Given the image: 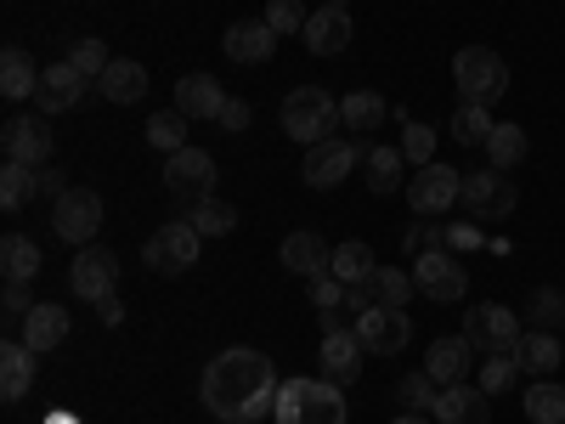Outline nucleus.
Wrapping results in <instances>:
<instances>
[{"mask_svg":"<svg viewBox=\"0 0 565 424\" xmlns=\"http://www.w3.org/2000/svg\"><path fill=\"white\" fill-rule=\"evenodd\" d=\"M277 391H282L277 368L255 346L215 351V362L204 368V380H199V396H204V407L221 424H260V418H271L277 413Z\"/></svg>","mask_w":565,"mask_h":424,"instance_id":"obj_1","label":"nucleus"},{"mask_svg":"<svg viewBox=\"0 0 565 424\" xmlns=\"http://www.w3.org/2000/svg\"><path fill=\"white\" fill-rule=\"evenodd\" d=\"M277 119H282V130H289L300 148H317V141H334L340 136V97H328L322 85H295L289 97H282V108H277Z\"/></svg>","mask_w":565,"mask_h":424,"instance_id":"obj_2","label":"nucleus"},{"mask_svg":"<svg viewBox=\"0 0 565 424\" xmlns=\"http://www.w3.org/2000/svg\"><path fill=\"white\" fill-rule=\"evenodd\" d=\"M277 424H351V402L334 380H289L277 391Z\"/></svg>","mask_w":565,"mask_h":424,"instance_id":"obj_3","label":"nucleus"},{"mask_svg":"<svg viewBox=\"0 0 565 424\" xmlns=\"http://www.w3.org/2000/svg\"><path fill=\"white\" fill-rule=\"evenodd\" d=\"M452 85H458V103H503L509 91V63L498 52H487V45H463V52L452 57Z\"/></svg>","mask_w":565,"mask_h":424,"instance_id":"obj_4","label":"nucleus"},{"mask_svg":"<svg viewBox=\"0 0 565 424\" xmlns=\"http://www.w3.org/2000/svg\"><path fill=\"white\" fill-rule=\"evenodd\" d=\"M108 210H103V193H90V187H68V193L52 204V232L63 244L85 250V244H97V232H103Z\"/></svg>","mask_w":565,"mask_h":424,"instance_id":"obj_5","label":"nucleus"},{"mask_svg":"<svg viewBox=\"0 0 565 424\" xmlns=\"http://www.w3.org/2000/svg\"><path fill=\"white\" fill-rule=\"evenodd\" d=\"M463 199V176L452 170V165H424V170H413V181H407V204H413V215H424V221H441L452 204Z\"/></svg>","mask_w":565,"mask_h":424,"instance_id":"obj_6","label":"nucleus"},{"mask_svg":"<svg viewBox=\"0 0 565 424\" xmlns=\"http://www.w3.org/2000/svg\"><path fill=\"white\" fill-rule=\"evenodd\" d=\"M521 335H526V328H521V317H514L509 306H469L463 311V340L469 346H476V351H487V357H503V351H514V346H521Z\"/></svg>","mask_w":565,"mask_h":424,"instance_id":"obj_7","label":"nucleus"},{"mask_svg":"<svg viewBox=\"0 0 565 424\" xmlns=\"http://www.w3.org/2000/svg\"><path fill=\"white\" fill-rule=\"evenodd\" d=\"M356 165H367V148L356 136H334V141H317V148H306V187H317V193H328V187H340Z\"/></svg>","mask_w":565,"mask_h":424,"instance_id":"obj_8","label":"nucleus"},{"mask_svg":"<svg viewBox=\"0 0 565 424\" xmlns=\"http://www.w3.org/2000/svg\"><path fill=\"white\" fill-rule=\"evenodd\" d=\"M413 283H418V295H430L436 306H452V300L469 295V272L452 250H424L413 261Z\"/></svg>","mask_w":565,"mask_h":424,"instance_id":"obj_9","label":"nucleus"},{"mask_svg":"<svg viewBox=\"0 0 565 424\" xmlns=\"http://www.w3.org/2000/svg\"><path fill=\"white\" fill-rule=\"evenodd\" d=\"M68 289H74L79 300H90V306H103V300L119 289V255H114L108 244H85V250L74 255V266H68Z\"/></svg>","mask_w":565,"mask_h":424,"instance_id":"obj_10","label":"nucleus"},{"mask_svg":"<svg viewBox=\"0 0 565 424\" xmlns=\"http://www.w3.org/2000/svg\"><path fill=\"white\" fill-rule=\"evenodd\" d=\"M215 159L204 153V148H181V153H170V165H164V187H170V199L175 204H199V199H215Z\"/></svg>","mask_w":565,"mask_h":424,"instance_id":"obj_11","label":"nucleus"},{"mask_svg":"<svg viewBox=\"0 0 565 424\" xmlns=\"http://www.w3.org/2000/svg\"><path fill=\"white\" fill-rule=\"evenodd\" d=\"M514 181H509V170H469L463 176V210L469 215H481V221H503V215H514Z\"/></svg>","mask_w":565,"mask_h":424,"instance_id":"obj_12","label":"nucleus"},{"mask_svg":"<svg viewBox=\"0 0 565 424\" xmlns=\"http://www.w3.org/2000/svg\"><path fill=\"white\" fill-rule=\"evenodd\" d=\"M199 232H193V221H170V226H159L153 232V239L148 244H141V261H148L153 272H186V266H193L199 261Z\"/></svg>","mask_w":565,"mask_h":424,"instance_id":"obj_13","label":"nucleus"},{"mask_svg":"<svg viewBox=\"0 0 565 424\" xmlns=\"http://www.w3.org/2000/svg\"><path fill=\"white\" fill-rule=\"evenodd\" d=\"M356 340H362L373 357H396V351H407V340H413V322H407L402 306H373V311L356 317Z\"/></svg>","mask_w":565,"mask_h":424,"instance_id":"obj_14","label":"nucleus"},{"mask_svg":"<svg viewBox=\"0 0 565 424\" xmlns=\"http://www.w3.org/2000/svg\"><path fill=\"white\" fill-rule=\"evenodd\" d=\"M0 148H7V159L12 165H29V170H40L45 159H52V125L45 119H29V114H18V119H7V130H0Z\"/></svg>","mask_w":565,"mask_h":424,"instance_id":"obj_15","label":"nucleus"},{"mask_svg":"<svg viewBox=\"0 0 565 424\" xmlns=\"http://www.w3.org/2000/svg\"><path fill=\"white\" fill-rule=\"evenodd\" d=\"M362 357H367V346L356 340V328H334V335H322V351H317L322 380H334L340 391H351L362 380Z\"/></svg>","mask_w":565,"mask_h":424,"instance_id":"obj_16","label":"nucleus"},{"mask_svg":"<svg viewBox=\"0 0 565 424\" xmlns=\"http://www.w3.org/2000/svg\"><path fill=\"white\" fill-rule=\"evenodd\" d=\"M85 74L63 57V63H52V68H40V85H34V108L40 114H68V108H79V97H85Z\"/></svg>","mask_w":565,"mask_h":424,"instance_id":"obj_17","label":"nucleus"},{"mask_svg":"<svg viewBox=\"0 0 565 424\" xmlns=\"http://www.w3.org/2000/svg\"><path fill=\"white\" fill-rule=\"evenodd\" d=\"M221 52H226V63L255 68V63H266V57L277 52V29H271L266 18H244V23H232V29L221 34Z\"/></svg>","mask_w":565,"mask_h":424,"instance_id":"obj_18","label":"nucleus"},{"mask_svg":"<svg viewBox=\"0 0 565 424\" xmlns=\"http://www.w3.org/2000/svg\"><path fill=\"white\" fill-rule=\"evenodd\" d=\"M469 368H476V346H469L463 335H447V340H436L430 351H424V373H430L441 391L447 385H463Z\"/></svg>","mask_w":565,"mask_h":424,"instance_id":"obj_19","label":"nucleus"},{"mask_svg":"<svg viewBox=\"0 0 565 424\" xmlns=\"http://www.w3.org/2000/svg\"><path fill=\"white\" fill-rule=\"evenodd\" d=\"M300 40H306L311 57H340V52H351V12H334V7L311 12L306 29H300Z\"/></svg>","mask_w":565,"mask_h":424,"instance_id":"obj_20","label":"nucleus"},{"mask_svg":"<svg viewBox=\"0 0 565 424\" xmlns=\"http://www.w3.org/2000/svg\"><path fill=\"white\" fill-rule=\"evenodd\" d=\"M221 108H226V91H221L215 74L175 80V114H186V119H221Z\"/></svg>","mask_w":565,"mask_h":424,"instance_id":"obj_21","label":"nucleus"},{"mask_svg":"<svg viewBox=\"0 0 565 424\" xmlns=\"http://www.w3.org/2000/svg\"><path fill=\"white\" fill-rule=\"evenodd\" d=\"M97 97H103V103H114V108L141 103V97H148V68L130 63V57H114V63L103 68V80H97Z\"/></svg>","mask_w":565,"mask_h":424,"instance_id":"obj_22","label":"nucleus"},{"mask_svg":"<svg viewBox=\"0 0 565 424\" xmlns=\"http://www.w3.org/2000/svg\"><path fill=\"white\" fill-rule=\"evenodd\" d=\"M277 261L289 266L295 277H328V266H334V250H328L317 232H289L277 250Z\"/></svg>","mask_w":565,"mask_h":424,"instance_id":"obj_23","label":"nucleus"},{"mask_svg":"<svg viewBox=\"0 0 565 424\" xmlns=\"http://www.w3.org/2000/svg\"><path fill=\"white\" fill-rule=\"evenodd\" d=\"M441 424H492V396L481 385H447L436 402Z\"/></svg>","mask_w":565,"mask_h":424,"instance_id":"obj_24","label":"nucleus"},{"mask_svg":"<svg viewBox=\"0 0 565 424\" xmlns=\"http://www.w3.org/2000/svg\"><path fill=\"white\" fill-rule=\"evenodd\" d=\"M514 362H521V373H532V380H548L565 362V346L548 328H532V335H521V346H514Z\"/></svg>","mask_w":565,"mask_h":424,"instance_id":"obj_25","label":"nucleus"},{"mask_svg":"<svg viewBox=\"0 0 565 424\" xmlns=\"http://www.w3.org/2000/svg\"><path fill=\"white\" fill-rule=\"evenodd\" d=\"M68 340V311L63 306H34L29 317H23V346L40 357V351H57Z\"/></svg>","mask_w":565,"mask_h":424,"instance_id":"obj_26","label":"nucleus"},{"mask_svg":"<svg viewBox=\"0 0 565 424\" xmlns=\"http://www.w3.org/2000/svg\"><path fill=\"white\" fill-rule=\"evenodd\" d=\"M29 385H34V351L7 340L0 346V396L18 402V396H29Z\"/></svg>","mask_w":565,"mask_h":424,"instance_id":"obj_27","label":"nucleus"},{"mask_svg":"<svg viewBox=\"0 0 565 424\" xmlns=\"http://www.w3.org/2000/svg\"><path fill=\"white\" fill-rule=\"evenodd\" d=\"M526 153H532V141H526L521 125H492V136H487V165L492 170H521Z\"/></svg>","mask_w":565,"mask_h":424,"instance_id":"obj_28","label":"nucleus"},{"mask_svg":"<svg viewBox=\"0 0 565 424\" xmlns=\"http://www.w3.org/2000/svg\"><path fill=\"white\" fill-rule=\"evenodd\" d=\"M34 85H40V68L29 63V52L23 45H7V57H0V91L12 103H23V97H34Z\"/></svg>","mask_w":565,"mask_h":424,"instance_id":"obj_29","label":"nucleus"},{"mask_svg":"<svg viewBox=\"0 0 565 424\" xmlns=\"http://www.w3.org/2000/svg\"><path fill=\"white\" fill-rule=\"evenodd\" d=\"M340 119L351 125V136H367L385 125V97L380 91H351V97H340Z\"/></svg>","mask_w":565,"mask_h":424,"instance_id":"obj_30","label":"nucleus"},{"mask_svg":"<svg viewBox=\"0 0 565 424\" xmlns=\"http://www.w3.org/2000/svg\"><path fill=\"white\" fill-rule=\"evenodd\" d=\"M402 165H407V153L402 148H385V141H380V148H367V193H396V187H402Z\"/></svg>","mask_w":565,"mask_h":424,"instance_id":"obj_31","label":"nucleus"},{"mask_svg":"<svg viewBox=\"0 0 565 424\" xmlns=\"http://www.w3.org/2000/svg\"><path fill=\"white\" fill-rule=\"evenodd\" d=\"M328 272H334V277L345 283V289H351V283H373L380 261H373V250H367L362 239H345V244L334 250V266H328Z\"/></svg>","mask_w":565,"mask_h":424,"instance_id":"obj_32","label":"nucleus"},{"mask_svg":"<svg viewBox=\"0 0 565 424\" xmlns=\"http://www.w3.org/2000/svg\"><path fill=\"white\" fill-rule=\"evenodd\" d=\"M0 272H7V283L40 277V250H34V239H23V232H7V244H0Z\"/></svg>","mask_w":565,"mask_h":424,"instance_id":"obj_33","label":"nucleus"},{"mask_svg":"<svg viewBox=\"0 0 565 424\" xmlns=\"http://www.w3.org/2000/svg\"><path fill=\"white\" fill-rule=\"evenodd\" d=\"M186 221H193L199 239H226V232L238 226V210L221 204V199H199V204H186Z\"/></svg>","mask_w":565,"mask_h":424,"instance_id":"obj_34","label":"nucleus"},{"mask_svg":"<svg viewBox=\"0 0 565 424\" xmlns=\"http://www.w3.org/2000/svg\"><path fill=\"white\" fill-rule=\"evenodd\" d=\"M452 141L458 148H487V136H492V114L481 108V103H458V114H452Z\"/></svg>","mask_w":565,"mask_h":424,"instance_id":"obj_35","label":"nucleus"},{"mask_svg":"<svg viewBox=\"0 0 565 424\" xmlns=\"http://www.w3.org/2000/svg\"><path fill=\"white\" fill-rule=\"evenodd\" d=\"M526 418H532V424H565V385L532 380V391H526Z\"/></svg>","mask_w":565,"mask_h":424,"instance_id":"obj_36","label":"nucleus"},{"mask_svg":"<svg viewBox=\"0 0 565 424\" xmlns=\"http://www.w3.org/2000/svg\"><path fill=\"white\" fill-rule=\"evenodd\" d=\"M186 125H193L186 114L164 108V114H153V119H148V141H153L159 153H181V148H193V141H186Z\"/></svg>","mask_w":565,"mask_h":424,"instance_id":"obj_37","label":"nucleus"},{"mask_svg":"<svg viewBox=\"0 0 565 424\" xmlns=\"http://www.w3.org/2000/svg\"><path fill=\"white\" fill-rule=\"evenodd\" d=\"M396 396H402V407L407 413H436V402H441V385L430 380V373H402V385H396Z\"/></svg>","mask_w":565,"mask_h":424,"instance_id":"obj_38","label":"nucleus"},{"mask_svg":"<svg viewBox=\"0 0 565 424\" xmlns=\"http://www.w3.org/2000/svg\"><path fill=\"white\" fill-rule=\"evenodd\" d=\"M34 193H40V187H34V170L7 159V170H0V210H23Z\"/></svg>","mask_w":565,"mask_h":424,"instance_id":"obj_39","label":"nucleus"},{"mask_svg":"<svg viewBox=\"0 0 565 424\" xmlns=\"http://www.w3.org/2000/svg\"><path fill=\"white\" fill-rule=\"evenodd\" d=\"M402 119V153H407V165H436V130L430 125H413L407 114H396Z\"/></svg>","mask_w":565,"mask_h":424,"instance_id":"obj_40","label":"nucleus"},{"mask_svg":"<svg viewBox=\"0 0 565 424\" xmlns=\"http://www.w3.org/2000/svg\"><path fill=\"white\" fill-rule=\"evenodd\" d=\"M413 289H418V283L402 266H380V272H373V295H380V306H407Z\"/></svg>","mask_w":565,"mask_h":424,"instance_id":"obj_41","label":"nucleus"},{"mask_svg":"<svg viewBox=\"0 0 565 424\" xmlns=\"http://www.w3.org/2000/svg\"><path fill=\"white\" fill-rule=\"evenodd\" d=\"M68 63H74L85 80H103V68H108L114 57H108V45H103L97 34H79V40H74V52H68Z\"/></svg>","mask_w":565,"mask_h":424,"instance_id":"obj_42","label":"nucleus"},{"mask_svg":"<svg viewBox=\"0 0 565 424\" xmlns=\"http://www.w3.org/2000/svg\"><path fill=\"white\" fill-rule=\"evenodd\" d=\"M514 380H521V362H514V351H503V357H487V362H481V391H487V396H503Z\"/></svg>","mask_w":565,"mask_h":424,"instance_id":"obj_43","label":"nucleus"},{"mask_svg":"<svg viewBox=\"0 0 565 424\" xmlns=\"http://www.w3.org/2000/svg\"><path fill=\"white\" fill-rule=\"evenodd\" d=\"M559 322H565V289H548V283L532 289V328H548L554 335Z\"/></svg>","mask_w":565,"mask_h":424,"instance_id":"obj_44","label":"nucleus"},{"mask_svg":"<svg viewBox=\"0 0 565 424\" xmlns=\"http://www.w3.org/2000/svg\"><path fill=\"white\" fill-rule=\"evenodd\" d=\"M266 23L277 34H300L306 29V0H266Z\"/></svg>","mask_w":565,"mask_h":424,"instance_id":"obj_45","label":"nucleus"},{"mask_svg":"<svg viewBox=\"0 0 565 424\" xmlns=\"http://www.w3.org/2000/svg\"><path fill=\"white\" fill-rule=\"evenodd\" d=\"M311 306L317 311H334V306H345V283L328 272V277H311Z\"/></svg>","mask_w":565,"mask_h":424,"instance_id":"obj_46","label":"nucleus"},{"mask_svg":"<svg viewBox=\"0 0 565 424\" xmlns=\"http://www.w3.org/2000/svg\"><path fill=\"white\" fill-rule=\"evenodd\" d=\"M447 250H452V255L481 250V226H476V221H452V226H447Z\"/></svg>","mask_w":565,"mask_h":424,"instance_id":"obj_47","label":"nucleus"},{"mask_svg":"<svg viewBox=\"0 0 565 424\" xmlns=\"http://www.w3.org/2000/svg\"><path fill=\"white\" fill-rule=\"evenodd\" d=\"M221 130H232V136H238V130H249V103L244 97H226V108H221V119H215Z\"/></svg>","mask_w":565,"mask_h":424,"instance_id":"obj_48","label":"nucleus"},{"mask_svg":"<svg viewBox=\"0 0 565 424\" xmlns=\"http://www.w3.org/2000/svg\"><path fill=\"white\" fill-rule=\"evenodd\" d=\"M345 306L362 317V311H373V306H380V295H373V283H351V289H345Z\"/></svg>","mask_w":565,"mask_h":424,"instance_id":"obj_49","label":"nucleus"},{"mask_svg":"<svg viewBox=\"0 0 565 424\" xmlns=\"http://www.w3.org/2000/svg\"><path fill=\"white\" fill-rule=\"evenodd\" d=\"M0 300H7V317H29L34 306H29V283H7V295H0Z\"/></svg>","mask_w":565,"mask_h":424,"instance_id":"obj_50","label":"nucleus"},{"mask_svg":"<svg viewBox=\"0 0 565 424\" xmlns=\"http://www.w3.org/2000/svg\"><path fill=\"white\" fill-rule=\"evenodd\" d=\"M34 187H40V193H52V199H63V193H68V181H63V170H45V165L34 170Z\"/></svg>","mask_w":565,"mask_h":424,"instance_id":"obj_51","label":"nucleus"},{"mask_svg":"<svg viewBox=\"0 0 565 424\" xmlns=\"http://www.w3.org/2000/svg\"><path fill=\"white\" fill-rule=\"evenodd\" d=\"M97 311H103V322H108V328H119V322H125V306H119V295H108Z\"/></svg>","mask_w":565,"mask_h":424,"instance_id":"obj_52","label":"nucleus"},{"mask_svg":"<svg viewBox=\"0 0 565 424\" xmlns=\"http://www.w3.org/2000/svg\"><path fill=\"white\" fill-rule=\"evenodd\" d=\"M391 424H436V418H430V413H396Z\"/></svg>","mask_w":565,"mask_h":424,"instance_id":"obj_53","label":"nucleus"},{"mask_svg":"<svg viewBox=\"0 0 565 424\" xmlns=\"http://www.w3.org/2000/svg\"><path fill=\"white\" fill-rule=\"evenodd\" d=\"M322 7H334V12H351V0H322Z\"/></svg>","mask_w":565,"mask_h":424,"instance_id":"obj_54","label":"nucleus"}]
</instances>
